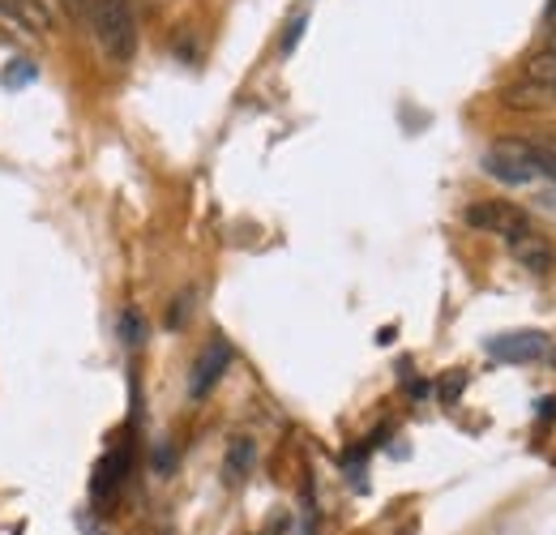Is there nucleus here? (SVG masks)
Returning a JSON list of instances; mask_svg holds the SVG:
<instances>
[{
  "label": "nucleus",
  "instance_id": "obj_13",
  "mask_svg": "<svg viewBox=\"0 0 556 535\" xmlns=\"http://www.w3.org/2000/svg\"><path fill=\"white\" fill-rule=\"evenodd\" d=\"M176 57L189 61V65H198V48H193V30H189V26L176 30Z\"/></svg>",
  "mask_w": 556,
  "mask_h": 535
},
{
  "label": "nucleus",
  "instance_id": "obj_2",
  "mask_svg": "<svg viewBox=\"0 0 556 535\" xmlns=\"http://www.w3.org/2000/svg\"><path fill=\"white\" fill-rule=\"evenodd\" d=\"M484 176L501 181V185H531L535 181V163H531V141L522 137H501L492 141L480 159Z\"/></svg>",
  "mask_w": 556,
  "mask_h": 535
},
{
  "label": "nucleus",
  "instance_id": "obj_17",
  "mask_svg": "<svg viewBox=\"0 0 556 535\" xmlns=\"http://www.w3.org/2000/svg\"><path fill=\"white\" fill-rule=\"evenodd\" d=\"M163 4H167V0H129V9H134L138 17H159Z\"/></svg>",
  "mask_w": 556,
  "mask_h": 535
},
{
  "label": "nucleus",
  "instance_id": "obj_10",
  "mask_svg": "<svg viewBox=\"0 0 556 535\" xmlns=\"http://www.w3.org/2000/svg\"><path fill=\"white\" fill-rule=\"evenodd\" d=\"M531 163H535L540 181H553L556 185V141H531Z\"/></svg>",
  "mask_w": 556,
  "mask_h": 535
},
{
  "label": "nucleus",
  "instance_id": "obj_9",
  "mask_svg": "<svg viewBox=\"0 0 556 535\" xmlns=\"http://www.w3.org/2000/svg\"><path fill=\"white\" fill-rule=\"evenodd\" d=\"M496 360H509V364H522V360H535L548 351V338L544 335H509V338H492L488 347Z\"/></svg>",
  "mask_w": 556,
  "mask_h": 535
},
{
  "label": "nucleus",
  "instance_id": "obj_16",
  "mask_svg": "<svg viewBox=\"0 0 556 535\" xmlns=\"http://www.w3.org/2000/svg\"><path fill=\"white\" fill-rule=\"evenodd\" d=\"M463 382H467V373H445V386H441V402H454V399H458Z\"/></svg>",
  "mask_w": 556,
  "mask_h": 535
},
{
  "label": "nucleus",
  "instance_id": "obj_18",
  "mask_svg": "<svg viewBox=\"0 0 556 535\" xmlns=\"http://www.w3.org/2000/svg\"><path fill=\"white\" fill-rule=\"evenodd\" d=\"M553 364H556V351H553Z\"/></svg>",
  "mask_w": 556,
  "mask_h": 535
},
{
  "label": "nucleus",
  "instance_id": "obj_12",
  "mask_svg": "<svg viewBox=\"0 0 556 535\" xmlns=\"http://www.w3.org/2000/svg\"><path fill=\"white\" fill-rule=\"evenodd\" d=\"M56 9L70 26H86V17H90V0H56Z\"/></svg>",
  "mask_w": 556,
  "mask_h": 535
},
{
  "label": "nucleus",
  "instance_id": "obj_6",
  "mask_svg": "<svg viewBox=\"0 0 556 535\" xmlns=\"http://www.w3.org/2000/svg\"><path fill=\"white\" fill-rule=\"evenodd\" d=\"M509 245V258L518 262L522 270H531V274H553L556 270V249H553V240L540 232V227H527L522 236H514V240H505Z\"/></svg>",
  "mask_w": 556,
  "mask_h": 535
},
{
  "label": "nucleus",
  "instance_id": "obj_3",
  "mask_svg": "<svg viewBox=\"0 0 556 535\" xmlns=\"http://www.w3.org/2000/svg\"><path fill=\"white\" fill-rule=\"evenodd\" d=\"M463 223L476 227V232H488V236H501V240H514V236H522L527 227H535L522 206H514V201H505V198L471 201V206L463 210Z\"/></svg>",
  "mask_w": 556,
  "mask_h": 535
},
{
  "label": "nucleus",
  "instance_id": "obj_7",
  "mask_svg": "<svg viewBox=\"0 0 556 535\" xmlns=\"http://www.w3.org/2000/svg\"><path fill=\"white\" fill-rule=\"evenodd\" d=\"M253 463H257V441L253 437H231V446L223 455V484L227 488H240L249 480Z\"/></svg>",
  "mask_w": 556,
  "mask_h": 535
},
{
  "label": "nucleus",
  "instance_id": "obj_1",
  "mask_svg": "<svg viewBox=\"0 0 556 535\" xmlns=\"http://www.w3.org/2000/svg\"><path fill=\"white\" fill-rule=\"evenodd\" d=\"M86 26L99 52L108 57V65L125 69L138 57V13L129 9V0H90Z\"/></svg>",
  "mask_w": 556,
  "mask_h": 535
},
{
  "label": "nucleus",
  "instance_id": "obj_15",
  "mask_svg": "<svg viewBox=\"0 0 556 535\" xmlns=\"http://www.w3.org/2000/svg\"><path fill=\"white\" fill-rule=\"evenodd\" d=\"M189 300H193V291L172 304V313H167V326H172V331H180V322H189Z\"/></svg>",
  "mask_w": 556,
  "mask_h": 535
},
{
  "label": "nucleus",
  "instance_id": "obj_8",
  "mask_svg": "<svg viewBox=\"0 0 556 535\" xmlns=\"http://www.w3.org/2000/svg\"><path fill=\"white\" fill-rule=\"evenodd\" d=\"M39 39V30L30 26V17L22 13L17 0H0V43H13V48H30Z\"/></svg>",
  "mask_w": 556,
  "mask_h": 535
},
{
  "label": "nucleus",
  "instance_id": "obj_14",
  "mask_svg": "<svg viewBox=\"0 0 556 535\" xmlns=\"http://www.w3.org/2000/svg\"><path fill=\"white\" fill-rule=\"evenodd\" d=\"M121 335H125V343H129V347H141V318L134 313V309L121 318Z\"/></svg>",
  "mask_w": 556,
  "mask_h": 535
},
{
  "label": "nucleus",
  "instance_id": "obj_5",
  "mask_svg": "<svg viewBox=\"0 0 556 535\" xmlns=\"http://www.w3.org/2000/svg\"><path fill=\"white\" fill-rule=\"evenodd\" d=\"M501 108H509V112H553L556 82H544V77L522 73L518 82H509V86L501 90Z\"/></svg>",
  "mask_w": 556,
  "mask_h": 535
},
{
  "label": "nucleus",
  "instance_id": "obj_4",
  "mask_svg": "<svg viewBox=\"0 0 556 535\" xmlns=\"http://www.w3.org/2000/svg\"><path fill=\"white\" fill-rule=\"evenodd\" d=\"M227 364H231V343H227L223 335H214L206 347H202L198 364H193V377H189V399H206L210 390L223 382Z\"/></svg>",
  "mask_w": 556,
  "mask_h": 535
},
{
  "label": "nucleus",
  "instance_id": "obj_11",
  "mask_svg": "<svg viewBox=\"0 0 556 535\" xmlns=\"http://www.w3.org/2000/svg\"><path fill=\"white\" fill-rule=\"evenodd\" d=\"M17 4H22V13L30 17V26H35L39 35L52 30V4H48V0H17Z\"/></svg>",
  "mask_w": 556,
  "mask_h": 535
}]
</instances>
